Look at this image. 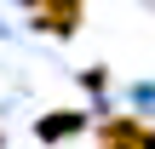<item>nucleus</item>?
Segmentation results:
<instances>
[{
  "label": "nucleus",
  "instance_id": "nucleus-1",
  "mask_svg": "<svg viewBox=\"0 0 155 149\" xmlns=\"http://www.w3.org/2000/svg\"><path fill=\"white\" fill-rule=\"evenodd\" d=\"M29 17H35V29H46V34H75V29L86 23V6H35Z\"/></svg>",
  "mask_w": 155,
  "mask_h": 149
},
{
  "label": "nucleus",
  "instance_id": "nucleus-3",
  "mask_svg": "<svg viewBox=\"0 0 155 149\" xmlns=\"http://www.w3.org/2000/svg\"><path fill=\"white\" fill-rule=\"evenodd\" d=\"M138 138H144V121L138 115H121V121H104L98 126V144H109V149H138Z\"/></svg>",
  "mask_w": 155,
  "mask_h": 149
},
{
  "label": "nucleus",
  "instance_id": "nucleus-4",
  "mask_svg": "<svg viewBox=\"0 0 155 149\" xmlns=\"http://www.w3.org/2000/svg\"><path fill=\"white\" fill-rule=\"evenodd\" d=\"M138 149H155V126H144V138H138Z\"/></svg>",
  "mask_w": 155,
  "mask_h": 149
},
{
  "label": "nucleus",
  "instance_id": "nucleus-2",
  "mask_svg": "<svg viewBox=\"0 0 155 149\" xmlns=\"http://www.w3.org/2000/svg\"><path fill=\"white\" fill-rule=\"evenodd\" d=\"M81 126H86V115H81V109H52V115H40V121H35V138H40V144H63V138H75Z\"/></svg>",
  "mask_w": 155,
  "mask_h": 149
},
{
  "label": "nucleus",
  "instance_id": "nucleus-5",
  "mask_svg": "<svg viewBox=\"0 0 155 149\" xmlns=\"http://www.w3.org/2000/svg\"><path fill=\"white\" fill-rule=\"evenodd\" d=\"M98 149H109V144H98Z\"/></svg>",
  "mask_w": 155,
  "mask_h": 149
}]
</instances>
